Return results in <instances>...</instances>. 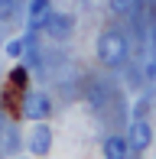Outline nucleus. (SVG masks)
Segmentation results:
<instances>
[{"label":"nucleus","instance_id":"nucleus-9","mask_svg":"<svg viewBox=\"0 0 156 159\" xmlns=\"http://www.w3.org/2000/svg\"><path fill=\"white\" fill-rule=\"evenodd\" d=\"M16 16V0H0V20H13Z\"/></svg>","mask_w":156,"mask_h":159},{"label":"nucleus","instance_id":"nucleus-2","mask_svg":"<svg viewBox=\"0 0 156 159\" xmlns=\"http://www.w3.org/2000/svg\"><path fill=\"white\" fill-rule=\"evenodd\" d=\"M72 26H75V23H72V16H68V13H52V10H49L39 30H46L52 39H65V36L72 33Z\"/></svg>","mask_w":156,"mask_h":159},{"label":"nucleus","instance_id":"nucleus-1","mask_svg":"<svg viewBox=\"0 0 156 159\" xmlns=\"http://www.w3.org/2000/svg\"><path fill=\"white\" fill-rule=\"evenodd\" d=\"M124 55H127V39H124V33L108 30V33L98 36V59H101V65L114 68V65L124 62Z\"/></svg>","mask_w":156,"mask_h":159},{"label":"nucleus","instance_id":"nucleus-6","mask_svg":"<svg viewBox=\"0 0 156 159\" xmlns=\"http://www.w3.org/2000/svg\"><path fill=\"white\" fill-rule=\"evenodd\" d=\"M104 159H127V140L108 136L104 140Z\"/></svg>","mask_w":156,"mask_h":159},{"label":"nucleus","instance_id":"nucleus-3","mask_svg":"<svg viewBox=\"0 0 156 159\" xmlns=\"http://www.w3.org/2000/svg\"><path fill=\"white\" fill-rule=\"evenodd\" d=\"M150 143H153V130H150V124H146V120H133V124H130V133H127V149L143 153Z\"/></svg>","mask_w":156,"mask_h":159},{"label":"nucleus","instance_id":"nucleus-5","mask_svg":"<svg viewBox=\"0 0 156 159\" xmlns=\"http://www.w3.org/2000/svg\"><path fill=\"white\" fill-rule=\"evenodd\" d=\"M49 146H52V130H49V127L39 120V124L33 127V133H30V149H33L36 156H46Z\"/></svg>","mask_w":156,"mask_h":159},{"label":"nucleus","instance_id":"nucleus-7","mask_svg":"<svg viewBox=\"0 0 156 159\" xmlns=\"http://www.w3.org/2000/svg\"><path fill=\"white\" fill-rule=\"evenodd\" d=\"M46 13H49V0H33L30 3V30H39Z\"/></svg>","mask_w":156,"mask_h":159},{"label":"nucleus","instance_id":"nucleus-10","mask_svg":"<svg viewBox=\"0 0 156 159\" xmlns=\"http://www.w3.org/2000/svg\"><path fill=\"white\" fill-rule=\"evenodd\" d=\"M7 52H10V55H23V39H13V42H7Z\"/></svg>","mask_w":156,"mask_h":159},{"label":"nucleus","instance_id":"nucleus-11","mask_svg":"<svg viewBox=\"0 0 156 159\" xmlns=\"http://www.w3.org/2000/svg\"><path fill=\"white\" fill-rule=\"evenodd\" d=\"M3 124H7V120H3V111H0V133H3Z\"/></svg>","mask_w":156,"mask_h":159},{"label":"nucleus","instance_id":"nucleus-4","mask_svg":"<svg viewBox=\"0 0 156 159\" xmlns=\"http://www.w3.org/2000/svg\"><path fill=\"white\" fill-rule=\"evenodd\" d=\"M26 114H30V120H46L49 114H52V101H49V94L33 91V94L26 98Z\"/></svg>","mask_w":156,"mask_h":159},{"label":"nucleus","instance_id":"nucleus-8","mask_svg":"<svg viewBox=\"0 0 156 159\" xmlns=\"http://www.w3.org/2000/svg\"><path fill=\"white\" fill-rule=\"evenodd\" d=\"M108 7H111V13H117V16H127V13L137 7V0H108Z\"/></svg>","mask_w":156,"mask_h":159}]
</instances>
